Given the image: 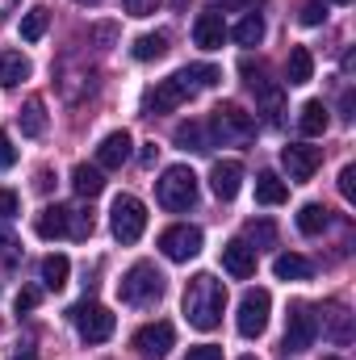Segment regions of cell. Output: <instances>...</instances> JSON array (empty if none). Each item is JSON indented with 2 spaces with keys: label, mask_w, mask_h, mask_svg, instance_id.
I'll list each match as a JSON object with an SVG mask.
<instances>
[{
  "label": "cell",
  "mask_w": 356,
  "mask_h": 360,
  "mask_svg": "<svg viewBox=\"0 0 356 360\" xmlns=\"http://www.w3.org/2000/svg\"><path fill=\"white\" fill-rule=\"evenodd\" d=\"M72 188H76L80 197H101V188H105V176H101V168L76 164V168H72Z\"/></svg>",
  "instance_id": "28"
},
{
  "label": "cell",
  "mask_w": 356,
  "mask_h": 360,
  "mask_svg": "<svg viewBox=\"0 0 356 360\" xmlns=\"http://www.w3.org/2000/svg\"><path fill=\"white\" fill-rule=\"evenodd\" d=\"M323 360H340V356H323Z\"/></svg>",
  "instance_id": "50"
},
{
  "label": "cell",
  "mask_w": 356,
  "mask_h": 360,
  "mask_svg": "<svg viewBox=\"0 0 356 360\" xmlns=\"http://www.w3.org/2000/svg\"><path fill=\"white\" fill-rule=\"evenodd\" d=\"M243 243H256V248H272L276 243V226L268 222V218H260V222H248V239Z\"/></svg>",
  "instance_id": "32"
},
{
  "label": "cell",
  "mask_w": 356,
  "mask_h": 360,
  "mask_svg": "<svg viewBox=\"0 0 356 360\" xmlns=\"http://www.w3.org/2000/svg\"><path fill=\"white\" fill-rule=\"evenodd\" d=\"M327 319H331V340H336V344H348V340H352V327H348L352 314H348V310H331Z\"/></svg>",
  "instance_id": "35"
},
{
  "label": "cell",
  "mask_w": 356,
  "mask_h": 360,
  "mask_svg": "<svg viewBox=\"0 0 356 360\" xmlns=\"http://www.w3.org/2000/svg\"><path fill=\"white\" fill-rule=\"evenodd\" d=\"M340 193H344V201H356V168L352 164L340 172Z\"/></svg>",
  "instance_id": "39"
},
{
  "label": "cell",
  "mask_w": 356,
  "mask_h": 360,
  "mask_svg": "<svg viewBox=\"0 0 356 360\" xmlns=\"http://www.w3.org/2000/svg\"><path fill=\"white\" fill-rule=\"evenodd\" d=\"M13 360H38V356H34V352H17Z\"/></svg>",
  "instance_id": "45"
},
{
  "label": "cell",
  "mask_w": 356,
  "mask_h": 360,
  "mask_svg": "<svg viewBox=\"0 0 356 360\" xmlns=\"http://www.w3.org/2000/svg\"><path fill=\"white\" fill-rule=\"evenodd\" d=\"M17 122H21L25 139H42L46 134V105H42V96H30L21 105V113H17Z\"/></svg>",
  "instance_id": "19"
},
{
  "label": "cell",
  "mask_w": 356,
  "mask_h": 360,
  "mask_svg": "<svg viewBox=\"0 0 356 360\" xmlns=\"http://www.w3.org/2000/svg\"><path fill=\"white\" fill-rule=\"evenodd\" d=\"M222 269L231 272L235 281L256 276V248H252V243H243V239H231V243L222 248Z\"/></svg>",
  "instance_id": "14"
},
{
  "label": "cell",
  "mask_w": 356,
  "mask_h": 360,
  "mask_svg": "<svg viewBox=\"0 0 356 360\" xmlns=\"http://www.w3.org/2000/svg\"><path fill=\"white\" fill-rule=\"evenodd\" d=\"M327 21V0H310L302 8V25H323Z\"/></svg>",
  "instance_id": "37"
},
{
  "label": "cell",
  "mask_w": 356,
  "mask_h": 360,
  "mask_svg": "<svg viewBox=\"0 0 356 360\" xmlns=\"http://www.w3.org/2000/svg\"><path fill=\"white\" fill-rule=\"evenodd\" d=\"M68 205H46V210H38V218H34V231L42 235V239H63L68 235Z\"/></svg>",
  "instance_id": "18"
},
{
  "label": "cell",
  "mask_w": 356,
  "mask_h": 360,
  "mask_svg": "<svg viewBox=\"0 0 356 360\" xmlns=\"http://www.w3.org/2000/svg\"><path fill=\"white\" fill-rule=\"evenodd\" d=\"M113 34H117L113 25H92V38H96V42H113Z\"/></svg>",
  "instance_id": "43"
},
{
  "label": "cell",
  "mask_w": 356,
  "mask_h": 360,
  "mask_svg": "<svg viewBox=\"0 0 356 360\" xmlns=\"http://www.w3.org/2000/svg\"><path fill=\"white\" fill-rule=\"evenodd\" d=\"M21 80H30V59L21 51H4L0 55V89H17Z\"/></svg>",
  "instance_id": "21"
},
{
  "label": "cell",
  "mask_w": 356,
  "mask_h": 360,
  "mask_svg": "<svg viewBox=\"0 0 356 360\" xmlns=\"http://www.w3.org/2000/svg\"><path fill=\"white\" fill-rule=\"evenodd\" d=\"M210 134H214L218 143H248V139L256 134V117H252L243 105L222 101V105L214 109V117H210Z\"/></svg>",
  "instance_id": "5"
},
{
  "label": "cell",
  "mask_w": 356,
  "mask_h": 360,
  "mask_svg": "<svg viewBox=\"0 0 356 360\" xmlns=\"http://www.w3.org/2000/svg\"><path fill=\"white\" fill-rule=\"evenodd\" d=\"M172 4H177V8H184V4H189V0H172Z\"/></svg>",
  "instance_id": "47"
},
{
  "label": "cell",
  "mask_w": 356,
  "mask_h": 360,
  "mask_svg": "<svg viewBox=\"0 0 356 360\" xmlns=\"http://www.w3.org/2000/svg\"><path fill=\"white\" fill-rule=\"evenodd\" d=\"M222 310H227V285L214 272L189 276V285H184V319H189V327L214 331L222 323Z\"/></svg>",
  "instance_id": "1"
},
{
  "label": "cell",
  "mask_w": 356,
  "mask_h": 360,
  "mask_svg": "<svg viewBox=\"0 0 356 360\" xmlns=\"http://www.w3.org/2000/svg\"><path fill=\"white\" fill-rule=\"evenodd\" d=\"M117 297H122L126 306H155V302L164 297V272L155 269L151 260L130 264L126 276L117 281Z\"/></svg>",
  "instance_id": "2"
},
{
  "label": "cell",
  "mask_w": 356,
  "mask_h": 360,
  "mask_svg": "<svg viewBox=\"0 0 356 360\" xmlns=\"http://www.w3.org/2000/svg\"><path fill=\"white\" fill-rule=\"evenodd\" d=\"M172 344H177L172 323H147V327H139V331H134V348H139L147 360H164Z\"/></svg>",
  "instance_id": "12"
},
{
  "label": "cell",
  "mask_w": 356,
  "mask_h": 360,
  "mask_svg": "<svg viewBox=\"0 0 356 360\" xmlns=\"http://www.w3.org/2000/svg\"><path fill=\"white\" fill-rule=\"evenodd\" d=\"M239 72H243V80H248V89H256V92H265V89H272V84H268L265 76V63H252V59H243V63H239Z\"/></svg>",
  "instance_id": "33"
},
{
  "label": "cell",
  "mask_w": 356,
  "mask_h": 360,
  "mask_svg": "<svg viewBox=\"0 0 356 360\" xmlns=\"http://www.w3.org/2000/svg\"><path fill=\"white\" fill-rule=\"evenodd\" d=\"M68 319L76 323V331H80L84 344H105V340L113 335V327H117V319H113L105 306H96V302H80V306H72Z\"/></svg>",
  "instance_id": "7"
},
{
  "label": "cell",
  "mask_w": 356,
  "mask_h": 360,
  "mask_svg": "<svg viewBox=\"0 0 356 360\" xmlns=\"http://www.w3.org/2000/svg\"><path fill=\"white\" fill-rule=\"evenodd\" d=\"M331 4H352V0H331Z\"/></svg>",
  "instance_id": "48"
},
{
  "label": "cell",
  "mask_w": 356,
  "mask_h": 360,
  "mask_svg": "<svg viewBox=\"0 0 356 360\" xmlns=\"http://www.w3.org/2000/svg\"><path fill=\"white\" fill-rule=\"evenodd\" d=\"M42 302V289H34V285H25V289H17V297H13V306H17V314H25V310H34Z\"/></svg>",
  "instance_id": "36"
},
{
  "label": "cell",
  "mask_w": 356,
  "mask_h": 360,
  "mask_svg": "<svg viewBox=\"0 0 356 360\" xmlns=\"http://www.w3.org/2000/svg\"><path fill=\"white\" fill-rule=\"evenodd\" d=\"M17 164V147H13V139L0 130V168H13Z\"/></svg>",
  "instance_id": "40"
},
{
  "label": "cell",
  "mask_w": 356,
  "mask_h": 360,
  "mask_svg": "<svg viewBox=\"0 0 356 360\" xmlns=\"http://www.w3.org/2000/svg\"><path fill=\"white\" fill-rule=\"evenodd\" d=\"M155 151H160L155 143H147V147H143V155H139V160H143V168H151V164H155Z\"/></svg>",
  "instance_id": "44"
},
{
  "label": "cell",
  "mask_w": 356,
  "mask_h": 360,
  "mask_svg": "<svg viewBox=\"0 0 356 360\" xmlns=\"http://www.w3.org/2000/svg\"><path fill=\"white\" fill-rule=\"evenodd\" d=\"M231 34H235L239 46H260V42H265V17H260V13H248Z\"/></svg>",
  "instance_id": "29"
},
{
  "label": "cell",
  "mask_w": 356,
  "mask_h": 360,
  "mask_svg": "<svg viewBox=\"0 0 356 360\" xmlns=\"http://www.w3.org/2000/svg\"><path fill=\"white\" fill-rule=\"evenodd\" d=\"M184 360H222V348H214V344H197V348H189V356Z\"/></svg>",
  "instance_id": "41"
},
{
  "label": "cell",
  "mask_w": 356,
  "mask_h": 360,
  "mask_svg": "<svg viewBox=\"0 0 356 360\" xmlns=\"http://www.w3.org/2000/svg\"><path fill=\"white\" fill-rule=\"evenodd\" d=\"M76 4H96V0H76Z\"/></svg>",
  "instance_id": "49"
},
{
  "label": "cell",
  "mask_w": 356,
  "mask_h": 360,
  "mask_svg": "<svg viewBox=\"0 0 356 360\" xmlns=\"http://www.w3.org/2000/svg\"><path fill=\"white\" fill-rule=\"evenodd\" d=\"M109 231H113L117 243H139L143 231H147V205L134 193H117L113 210H109Z\"/></svg>",
  "instance_id": "4"
},
{
  "label": "cell",
  "mask_w": 356,
  "mask_h": 360,
  "mask_svg": "<svg viewBox=\"0 0 356 360\" xmlns=\"http://www.w3.org/2000/svg\"><path fill=\"white\" fill-rule=\"evenodd\" d=\"M327 226H331V210H327V205L306 201V205L298 210V231H302V235H323Z\"/></svg>",
  "instance_id": "23"
},
{
  "label": "cell",
  "mask_w": 356,
  "mask_h": 360,
  "mask_svg": "<svg viewBox=\"0 0 356 360\" xmlns=\"http://www.w3.org/2000/svg\"><path fill=\"white\" fill-rule=\"evenodd\" d=\"M268 310H272L268 289H248V293H243V302H239V319H235V327H239L243 340H260V335H265Z\"/></svg>",
  "instance_id": "9"
},
{
  "label": "cell",
  "mask_w": 356,
  "mask_h": 360,
  "mask_svg": "<svg viewBox=\"0 0 356 360\" xmlns=\"http://www.w3.org/2000/svg\"><path fill=\"white\" fill-rule=\"evenodd\" d=\"M68 235H72V239H89L92 235V214L72 210V214H68Z\"/></svg>",
  "instance_id": "34"
},
{
  "label": "cell",
  "mask_w": 356,
  "mask_h": 360,
  "mask_svg": "<svg viewBox=\"0 0 356 360\" xmlns=\"http://www.w3.org/2000/svg\"><path fill=\"white\" fill-rule=\"evenodd\" d=\"M17 210H21V197L13 188H0V218H13Z\"/></svg>",
  "instance_id": "38"
},
{
  "label": "cell",
  "mask_w": 356,
  "mask_h": 360,
  "mask_svg": "<svg viewBox=\"0 0 356 360\" xmlns=\"http://www.w3.org/2000/svg\"><path fill=\"white\" fill-rule=\"evenodd\" d=\"M310 76H314V55L306 46H293L289 51V63H285V84L289 89H302V84H310Z\"/></svg>",
  "instance_id": "17"
},
{
  "label": "cell",
  "mask_w": 356,
  "mask_h": 360,
  "mask_svg": "<svg viewBox=\"0 0 356 360\" xmlns=\"http://www.w3.org/2000/svg\"><path fill=\"white\" fill-rule=\"evenodd\" d=\"M130 134L126 130H113V134H105L101 139V147H96V164L101 168H122L126 160H130Z\"/></svg>",
  "instance_id": "16"
},
{
  "label": "cell",
  "mask_w": 356,
  "mask_h": 360,
  "mask_svg": "<svg viewBox=\"0 0 356 360\" xmlns=\"http://www.w3.org/2000/svg\"><path fill=\"white\" fill-rule=\"evenodd\" d=\"M193 42H197L201 51H218V46L227 42V21H222V13H201V17L193 21Z\"/></svg>",
  "instance_id": "15"
},
{
  "label": "cell",
  "mask_w": 356,
  "mask_h": 360,
  "mask_svg": "<svg viewBox=\"0 0 356 360\" xmlns=\"http://www.w3.org/2000/svg\"><path fill=\"white\" fill-rule=\"evenodd\" d=\"M4 248H13V243H8V235H4V231H0V252H4Z\"/></svg>",
  "instance_id": "46"
},
{
  "label": "cell",
  "mask_w": 356,
  "mask_h": 360,
  "mask_svg": "<svg viewBox=\"0 0 356 360\" xmlns=\"http://www.w3.org/2000/svg\"><path fill=\"white\" fill-rule=\"evenodd\" d=\"M189 96H197V84L177 72V76H168V80H160L155 89L147 92V101H143V109H147V117H155V113H172L177 105H184Z\"/></svg>",
  "instance_id": "8"
},
{
  "label": "cell",
  "mask_w": 356,
  "mask_h": 360,
  "mask_svg": "<svg viewBox=\"0 0 356 360\" xmlns=\"http://www.w3.org/2000/svg\"><path fill=\"white\" fill-rule=\"evenodd\" d=\"M130 55H134L139 63H151V59H164V55H168V34H164V30H155V34H143V38H134V46H130Z\"/></svg>",
  "instance_id": "25"
},
{
  "label": "cell",
  "mask_w": 356,
  "mask_h": 360,
  "mask_svg": "<svg viewBox=\"0 0 356 360\" xmlns=\"http://www.w3.org/2000/svg\"><path fill=\"white\" fill-rule=\"evenodd\" d=\"M172 143H177L180 151H210V134H205V126L201 122H180L177 130H172Z\"/></svg>",
  "instance_id": "22"
},
{
  "label": "cell",
  "mask_w": 356,
  "mask_h": 360,
  "mask_svg": "<svg viewBox=\"0 0 356 360\" xmlns=\"http://www.w3.org/2000/svg\"><path fill=\"white\" fill-rule=\"evenodd\" d=\"M285 197H289V184L276 176V172H260L256 176V201L260 205H281Z\"/></svg>",
  "instance_id": "26"
},
{
  "label": "cell",
  "mask_w": 356,
  "mask_h": 360,
  "mask_svg": "<svg viewBox=\"0 0 356 360\" xmlns=\"http://www.w3.org/2000/svg\"><path fill=\"white\" fill-rule=\"evenodd\" d=\"M327 126H331V117H327V105H323V101H306V105L298 109V130H302L306 139H319Z\"/></svg>",
  "instance_id": "20"
},
{
  "label": "cell",
  "mask_w": 356,
  "mask_h": 360,
  "mask_svg": "<svg viewBox=\"0 0 356 360\" xmlns=\"http://www.w3.org/2000/svg\"><path fill=\"white\" fill-rule=\"evenodd\" d=\"M160 252H164L172 264L193 260V256L201 252V231H197V226H189V222H177V226L160 231Z\"/></svg>",
  "instance_id": "10"
},
{
  "label": "cell",
  "mask_w": 356,
  "mask_h": 360,
  "mask_svg": "<svg viewBox=\"0 0 356 360\" xmlns=\"http://www.w3.org/2000/svg\"><path fill=\"white\" fill-rule=\"evenodd\" d=\"M272 272H276V281H306L314 269H310L306 256H298V252H281V256L272 260Z\"/></svg>",
  "instance_id": "24"
},
{
  "label": "cell",
  "mask_w": 356,
  "mask_h": 360,
  "mask_svg": "<svg viewBox=\"0 0 356 360\" xmlns=\"http://www.w3.org/2000/svg\"><path fill=\"white\" fill-rule=\"evenodd\" d=\"M281 164H285V172L293 184H302V180H310L319 172V164H323V147H306V143H289V147H281Z\"/></svg>",
  "instance_id": "11"
},
{
  "label": "cell",
  "mask_w": 356,
  "mask_h": 360,
  "mask_svg": "<svg viewBox=\"0 0 356 360\" xmlns=\"http://www.w3.org/2000/svg\"><path fill=\"white\" fill-rule=\"evenodd\" d=\"M46 25H51V13L38 4V8H30V13L21 17V38H25V42H38V38L46 34Z\"/></svg>",
  "instance_id": "30"
},
{
  "label": "cell",
  "mask_w": 356,
  "mask_h": 360,
  "mask_svg": "<svg viewBox=\"0 0 356 360\" xmlns=\"http://www.w3.org/2000/svg\"><path fill=\"white\" fill-rule=\"evenodd\" d=\"M184 76L197 84V92H201V89H214V84L222 80V72H218L214 63H193V68H184Z\"/></svg>",
  "instance_id": "31"
},
{
  "label": "cell",
  "mask_w": 356,
  "mask_h": 360,
  "mask_svg": "<svg viewBox=\"0 0 356 360\" xmlns=\"http://www.w3.org/2000/svg\"><path fill=\"white\" fill-rule=\"evenodd\" d=\"M122 4L130 8V17H147V13L160 8V0H122Z\"/></svg>",
  "instance_id": "42"
},
{
  "label": "cell",
  "mask_w": 356,
  "mask_h": 360,
  "mask_svg": "<svg viewBox=\"0 0 356 360\" xmlns=\"http://www.w3.org/2000/svg\"><path fill=\"white\" fill-rule=\"evenodd\" d=\"M319 340V314L306 306V302H293L289 306V319H285V340L281 348L285 352H310Z\"/></svg>",
  "instance_id": "6"
},
{
  "label": "cell",
  "mask_w": 356,
  "mask_h": 360,
  "mask_svg": "<svg viewBox=\"0 0 356 360\" xmlns=\"http://www.w3.org/2000/svg\"><path fill=\"white\" fill-rule=\"evenodd\" d=\"M155 197H160V205L164 210H172V214H184V210H193L197 205V176H193V168H164V176L155 180Z\"/></svg>",
  "instance_id": "3"
},
{
  "label": "cell",
  "mask_w": 356,
  "mask_h": 360,
  "mask_svg": "<svg viewBox=\"0 0 356 360\" xmlns=\"http://www.w3.org/2000/svg\"><path fill=\"white\" fill-rule=\"evenodd\" d=\"M38 272H42V285L59 293V289L68 285V276H72V260H68V256H46Z\"/></svg>",
  "instance_id": "27"
},
{
  "label": "cell",
  "mask_w": 356,
  "mask_h": 360,
  "mask_svg": "<svg viewBox=\"0 0 356 360\" xmlns=\"http://www.w3.org/2000/svg\"><path fill=\"white\" fill-rule=\"evenodd\" d=\"M243 360H256V356H243Z\"/></svg>",
  "instance_id": "51"
},
{
  "label": "cell",
  "mask_w": 356,
  "mask_h": 360,
  "mask_svg": "<svg viewBox=\"0 0 356 360\" xmlns=\"http://www.w3.org/2000/svg\"><path fill=\"white\" fill-rule=\"evenodd\" d=\"M210 188H214L218 201H235L239 188H243V164L239 160H218L210 168Z\"/></svg>",
  "instance_id": "13"
}]
</instances>
